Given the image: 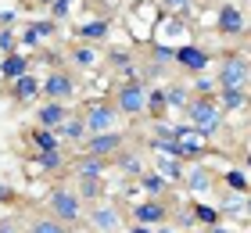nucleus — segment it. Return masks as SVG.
<instances>
[{"label":"nucleus","mask_w":251,"mask_h":233,"mask_svg":"<svg viewBox=\"0 0 251 233\" xmlns=\"http://www.w3.org/2000/svg\"><path fill=\"white\" fill-rule=\"evenodd\" d=\"M158 22H162V7H158V0H133L129 11L122 15V26L129 29V40L133 43H144V47L154 40Z\"/></svg>","instance_id":"obj_1"},{"label":"nucleus","mask_w":251,"mask_h":233,"mask_svg":"<svg viewBox=\"0 0 251 233\" xmlns=\"http://www.w3.org/2000/svg\"><path fill=\"white\" fill-rule=\"evenodd\" d=\"M183 115H187V122L194 126V129H201L208 140H219L226 133V111L219 108L215 97H194Z\"/></svg>","instance_id":"obj_2"},{"label":"nucleus","mask_w":251,"mask_h":233,"mask_svg":"<svg viewBox=\"0 0 251 233\" xmlns=\"http://www.w3.org/2000/svg\"><path fill=\"white\" fill-rule=\"evenodd\" d=\"M47 215L61 219L65 226H79L86 219V201L75 194V186H50L47 190Z\"/></svg>","instance_id":"obj_3"},{"label":"nucleus","mask_w":251,"mask_h":233,"mask_svg":"<svg viewBox=\"0 0 251 233\" xmlns=\"http://www.w3.org/2000/svg\"><path fill=\"white\" fill-rule=\"evenodd\" d=\"M111 101L122 111V119H140L147 111V83L144 79H122V83H111Z\"/></svg>","instance_id":"obj_4"},{"label":"nucleus","mask_w":251,"mask_h":233,"mask_svg":"<svg viewBox=\"0 0 251 233\" xmlns=\"http://www.w3.org/2000/svg\"><path fill=\"white\" fill-rule=\"evenodd\" d=\"M215 79L219 86H233V90H251V57L241 51H230L215 61Z\"/></svg>","instance_id":"obj_5"},{"label":"nucleus","mask_w":251,"mask_h":233,"mask_svg":"<svg viewBox=\"0 0 251 233\" xmlns=\"http://www.w3.org/2000/svg\"><path fill=\"white\" fill-rule=\"evenodd\" d=\"M83 226L90 233H122L126 230V208L119 201H94L90 205V212L83 219Z\"/></svg>","instance_id":"obj_6"},{"label":"nucleus","mask_w":251,"mask_h":233,"mask_svg":"<svg viewBox=\"0 0 251 233\" xmlns=\"http://www.w3.org/2000/svg\"><path fill=\"white\" fill-rule=\"evenodd\" d=\"M126 219L144 226H162L173 223V197H140V201L126 205Z\"/></svg>","instance_id":"obj_7"},{"label":"nucleus","mask_w":251,"mask_h":233,"mask_svg":"<svg viewBox=\"0 0 251 233\" xmlns=\"http://www.w3.org/2000/svg\"><path fill=\"white\" fill-rule=\"evenodd\" d=\"M83 119H86V129L90 133H108V129H119V119L122 111L115 108L111 97H94L83 104Z\"/></svg>","instance_id":"obj_8"},{"label":"nucleus","mask_w":251,"mask_h":233,"mask_svg":"<svg viewBox=\"0 0 251 233\" xmlns=\"http://www.w3.org/2000/svg\"><path fill=\"white\" fill-rule=\"evenodd\" d=\"M111 26H115V15H108V11H90L86 18L72 22V36L79 43H104L111 36Z\"/></svg>","instance_id":"obj_9"},{"label":"nucleus","mask_w":251,"mask_h":233,"mask_svg":"<svg viewBox=\"0 0 251 233\" xmlns=\"http://www.w3.org/2000/svg\"><path fill=\"white\" fill-rule=\"evenodd\" d=\"M43 97L47 101H65L72 104L79 97V76L72 72V68H50L47 76H43Z\"/></svg>","instance_id":"obj_10"},{"label":"nucleus","mask_w":251,"mask_h":233,"mask_svg":"<svg viewBox=\"0 0 251 233\" xmlns=\"http://www.w3.org/2000/svg\"><path fill=\"white\" fill-rule=\"evenodd\" d=\"M219 36L226 40H241L248 36V15H244V7L241 4H233V0H226V4L215 7V26H212Z\"/></svg>","instance_id":"obj_11"},{"label":"nucleus","mask_w":251,"mask_h":233,"mask_svg":"<svg viewBox=\"0 0 251 233\" xmlns=\"http://www.w3.org/2000/svg\"><path fill=\"white\" fill-rule=\"evenodd\" d=\"M212 51L208 47H201V43H179L176 47V61H173V68L176 72H187V76H198V72H208L212 68Z\"/></svg>","instance_id":"obj_12"},{"label":"nucleus","mask_w":251,"mask_h":233,"mask_svg":"<svg viewBox=\"0 0 251 233\" xmlns=\"http://www.w3.org/2000/svg\"><path fill=\"white\" fill-rule=\"evenodd\" d=\"M126 144H129V136H126V133L108 129V133H90V136L83 140V147H79V151H86V155H97V158H108V161H111Z\"/></svg>","instance_id":"obj_13"},{"label":"nucleus","mask_w":251,"mask_h":233,"mask_svg":"<svg viewBox=\"0 0 251 233\" xmlns=\"http://www.w3.org/2000/svg\"><path fill=\"white\" fill-rule=\"evenodd\" d=\"M68 158L65 155V147H54V151H32V158L25 161V169H29V176H58V172L68 169Z\"/></svg>","instance_id":"obj_14"},{"label":"nucleus","mask_w":251,"mask_h":233,"mask_svg":"<svg viewBox=\"0 0 251 233\" xmlns=\"http://www.w3.org/2000/svg\"><path fill=\"white\" fill-rule=\"evenodd\" d=\"M144 151H147V147H140V144H126L119 155L111 158V172H119V180H136V176L147 169Z\"/></svg>","instance_id":"obj_15"},{"label":"nucleus","mask_w":251,"mask_h":233,"mask_svg":"<svg viewBox=\"0 0 251 233\" xmlns=\"http://www.w3.org/2000/svg\"><path fill=\"white\" fill-rule=\"evenodd\" d=\"M215 183H219V176L212 172V165H204V161H198V165H187L183 186H187L190 197H212Z\"/></svg>","instance_id":"obj_16"},{"label":"nucleus","mask_w":251,"mask_h":233,"mask_svg":"<svg viewBox=\"0 0 251 233\" xmlns=\"http://www.w3.org/2000/svg\"><path fill=\"white\" fill-rule=\"evenodd\" d=\"M190 32H194L190 18H183V15H162V22H158V29H154V40L179 47V43H190Z\"/></svg>","instance_id":"obj_17"},{"label":"nucleus","mask_w":251,"mask_h":233,"mask_svg":"<svg viewBox=\"0 0 251 233\" xmlns=\"http://www.w3.org/2000/svg\"><path fill=\"white\" fill-rule=\"evenodd\" d=\"M68 61H72V68H75V72H97V68L100 65H104V54H100L97 51V43H72V47H68Z\"/></svg>","instance_id":"obj_18"},{"label":"nucleus","mask_w":251,"mask_h":233,"mask_svg":"<svg viewBox=\"0 0 251 233\" xmlns=\"http://www.w3.org/2000/svg\"><path fill=\"white\" fill-rule=\"evenodd\" d=\"M7 93L15 104H40L43 101V79L36 72H29V76L15 79V83H7Z\"/></svg>","instance_id":"obj_19"},{"label":"nucleus","mask_w":251,"mask_h":233,"mask_svg":"<svg viewBox=\"0 0 251 233\" xmlns=\"http://www.w3.org/2000/svg\"><path fill=\"white\" fill-rule=\"evenodd\" d=\"M68 115H72V104H65V101H47L43 97L36 104V126H47V129H61Z\"/></svg>","instance_id":"obj_20"},{"label":"nucleus","mask_w":251,"mask_h":233,"mask_svg":"<svg viewBox=\"0 0 251 233\" xmlns=\"http://www.w3.org/2000/svg\"><path fill=\"white\" fill-rule=\"evenodd\" d=\"M29 72H32V57L25 51H15V54L0 57V83H15V79L29 76Z\"/></svg>","instance_id":"obj_21"},{"label":"nucleus","mask_w":251,"mask_h":233,"mask_svg":"<svg viewBox=\"0 0 251 233\" xmlns=\"http://www.w3.org/2000/svg\"><path fill=\"white\" fill-rule=\"evenodd\" d=\"M68 172H72V176H108V172H111V161L79 151V158L68 161Z\"/></svg>","instance_id":"obj_22"},{"label":"nucleus","mask_w":251,"mask_h":233,"mask_svg":"<svg viewBox=\"0 0 251 233\" xmlns=\"http://www.w3.org/2000/svg\"><path fill=\"white\" fill-rule=\"evenodd\" d=\"M136 186H140L144 197H173V186L176 183H169L158 169H144L140 176H136Z\"/></svg>","instance_id":"obj_23"},{"label":"nucleus","mask_w":251,"mask_h":233,"mask_svg":"<svg viewBox=\"0 0 251 233\" xmlns=\"http://www.w3.org/2000/svg\"><path fill=\"white\" fill-rule=\"evenodd\" d=\"M165 101H169V115H183L194 101V90L190 83H179V79H165Z\"/></svg>","instance_id":"obj_24"},{"label":"nucleus","mask_w":251,"mask_h":233,"mask_svg":"<svg viewBox=\"0 0 251 233\" xmlns=\"http://www.w3.org/2000/svg\"><path fill=\"white\" fill-rule=\"evenodd\" d=\"M215 101H219V108L226 115H241L251 108V90H233V86H219L215 93Z\"/></svg>","instance_id":"obj_25"},{"label":"nucleus","mask_w":251,"mask_h":233,"mask_svg":"<svg viewBox=\"0 0 251 233\" xmlns=\"http://www.w3.org/2000/svg\"><path fill=\"white\" fill-rule=\"evenodd\" d=\"M75 194L83 197L86 205H94V201H104L111 190H108L104 176H75Z\"/></svg>","instance_id":"obj_26"},{"label":"nucleus","mask_w":251,"mask_h":233,"mask_svg":"<svg viewBox=\"0 0 251 233\" xmlns=\"http://www.w3.org/2000/svg\"><path fill=\"white\" fill-rule=\"evenodd\" d=\"M58 136H61V144H65V147H68V144H79V147H83V140L90 136L83 111H72V115H68V119H65V126L58 129Z\"/></svg>","instance_id":"obj_27"},{"label":"nucleus","mask_w":251,"mask_h":233,"mask_svg":"<svg viewBox=\"0 0 251 233\" xmlns=\"http://www.w3.org/2000/svg\"><path fill=\"white\" fill-rule=\"evenodd\" d=\"M169 119V101H165V83H147V122Z\"/></svg>","instance_id":"obj_28"},{"label":"nucleus","mask_w":251,"mask_h":233,"mask_svg":"<svg viewBox=\"0 0 251 233\" xmlns=\"http://www.w3.org/2000/svg\"><path fill=\"white\" fill-rule=\"evenodd\" d=\"M151 158H154L151 169H158L169 183H183V176H187V161L183 158H169V155H151Z\"/></svg>","instance_id":"obj_29"},{"label":"nucleus","mask_w":251,"mask_h":233,"mask_svg":"<svg viewBox=\"0 0 251 233\" xmlns=\"http://www.w3.org/2000/svg\"><path fill=\"white\" fill-rule=\"evenodd\" d=\"M25 144H32V151H54V147H65L58 129H47V126H32L25 133Z\"/></svg>","instance_id":"obj_30"},{"label":"nucleus","mask_w":251,"mask_h":233,"mask_svg":"<svg viewBox=\"0 0 251 233\" xmlns=\"http://www.w3.org/2000/svg\"><path fill=\"white\" fill-rule=\"evenodd\" d=\"M219 183L226 186V190H237V194H251V176H248V169L226 165V169L219 172Z\"/></svg>","instance_id":"obj_31"},{"label":"nucleus","mask_w":251,"mask_h":233,"mask_svg":"<svg viewBox=\"0 0 251 233\" xmlns=\"http://www.w3.org/2000/svg\"><path fill=\"white\" fill-rule=\"evenodd\" d=\"M190 208H194V215H198V226H201V230H204V226L223 223V208H219V205H208L204 197H194Z\"/></svg>","instance_id":"obj_32"},{"label":"nucleus","mask_w":251,"mask_h":233,"mask_svg":"<svg viewBox=\"0 0 251 233\" xmlns=\"http://www.w3.org/2000/svg\"><path fill=\"white\" fill-rule=\"evenodd\" d=\"M83 4H86V0H54V4L47 7V15H50L54 22H61V26H72V22H75L72 15H75Z\"/></svg>","instance_id":"obj_33"},{"label":"nucleus","mask_w":251,"mask_h":233,"mask_svg":"<svg viewBox=\"0 0 251 233\" xmlns=\"http://www.w3.org/2000/svg\"><path fill=\"white\" fill-rule=\"evenodd\" d=\"M144 57H147V61H158V65H173L176 61V47L162 43V40H151L144 47Z\"/></svg>","instance_id":"obj_34"},{"label":"nucleus","mask_w":251,"mask_h":233,"mask_svg":"<svg viewBox=\"0 0 251 233\" xmlns=\"http://www.w3.org/2000/svg\"><path fill=\"white\" fill-rule=\"evenodd\" d=\"M25 233H72V230H68L61 219H54V215H32Z\"/></svg>","instance_id":"obj_35"},{"label":"nucleus","mask_w":251,"mask_h":233,"mask_svg":"<svg viewBox=\"0 0 251 233\" xmlns=\"http://www.w3.org/2000/svg\"><path fill=\"white\" fill-rule=\"evenodd\" d=\"M190 90H194V97H215L219 93V79L212 72H198V76H190Z\"/></svg>","instance_id":"obj_36"},{"label":"nucleus","mask_w":251,"mask_h":233,"mask_svg":"<svg viewBox=\"0 0 251 233\" xmlns=\"http://www.w3.org/2000/svg\"><path fill=\"white\" fill-rule=\"evenodd\" d=\"M219 208H223V215H244V194L226 190V194L219 197Z\"/></svg>","instance_id":"obj_37"},{"label":"nucleus","mask_w":251,"mask_h":233,"mask_svg":"<svg viewBox=\"0 0 251 233\" xmlns=\"http://www.w3.org/2000/svg\"><path fill=\"white\" fill-rule=\"evenodd\" d=\"M15 51H22L18 29L15 26H0V54H15Z\"/></svg>","instance_id":"obj_38"},{"label":"nucleus","mask_w":251,"mask_h":233,"mask_svg":"<svg viewBox=\"0 0 251 233\" xmlns=\"http://www.w3.org/2000/svg\"><path fill=\"white\" fill-rule=\"evenodd\" d=\"M194 4H198V0H158L162 15H183V18H190Z\"/></svg>","instance_id":"obj_39"},{"label":"nucleus","mask_w":251,"mask_h":233,"mask_svg":"<svg viewBox=\"0 0 251 233\" xmlns=\"http://www.w3.org/2000/svg\"><path fill=\"white\" fill-rule=\"evenodd\" d=\"M18 40H22V51H40L43 47V36L32 29V22H25V26L18 29Z\"/></svg>","instance_id":"obj_40"},{"label":"nucleus","mask_w":251,"mask_h":233,"mask_svg":"<svg viewBox=\"0 0 251 233\" xmlns=\"http://www.w3.org/2000/svg\"><path fill=\"white\" fill-rule=\"evenodd\" d=\"M173 223H176L179 230H201V226H198V215H194V208H190V201L173 212Z\"/></svg>","instance_id":"obj_41"},{"label":"nucleus","mask_w":251,"mask_h":233,"mask_svg":"<svg viewBox=\"0 0 251 233\" xmlns=\"http://www.w3.org/2000/svg\"><path fill=\"white\" fill-rule=\"evenodd\" d=\"M32 29H36L43 40H54V36H61V22H54L50 15H47V18H32Z\"/></svg>","instance_id":"obj_42"},{"label":"nucleus","mask_w":251,"mask_h":233,"mask_svg":"<svg viewBox=\"0 0 251 233\" xmlns=\"http://www.w3.org/2000/svg\"><path fill=\"white\" fill-rule=\"evenodd\" d=\"M169 68H173V65H158V61H147V57H144V83H158V79H165Z\"/></svg>","instance_id":"obj_43"},{"label":"nucleus","mask_w":251,"mask_h":233,"mask_svg":"<svg viewBox=\"0 0 251 233\" xmlns=\"http://www.w3.org/2000/svg\"><path fill=\"white\" fill-rule=\"evenodd\" d=\"M18 201V194H15V186H11V183H4V180H0V205H15Z\"/></svg>","instance_id":"obj_44"},{"label":"nucleus","mask_w":251,"mask_h":233,"mask_svg":"<svg viewBox=\"0 0 251 233\" xmlns=\"http://www.w3.org/2000/svg\"><path fill=\"white\" fill-rule=\"evenodd\" d=\"M0 233H25V230L18 226V219H15V215H7V219H0Z\"/></svg>","instance_id":"obj_45"},{"label":"nucleus","mask_w":251,"mask_h":233,"mask_svg":"<svg viewBox=\"0 0 251 233\" xmlns=\"http://www.w3.org/2000/svg\"><path fill=\"white\" fill-rule=\"evenodd\" d=\"M15 22H18V11H15V7L0 11V26H15Z\"/></svg>","instance_id":"obj_46"},{"label":"nucleus","mask_w":251,"mask_h":233,"mask_svg":"<svg viewBox=\"0 0 251 233\" xmlns=\"http://www.w3.org/2000/svg\"><path fill=\"white\" fill-rule=\"evenodd\" d=\"M126 233H154V226H144V223H126Z\"/></svg>","instance_id":"obj_47"},{"label":"nucleus","mask_w":251,"mask_h":233,"mask_svg":"<svg viewBox=\"0 0 251 233\" xmlns=\"http://www.w3.org/2000/svg\"><path fill=\"white\" fill-rule=\"evenodd\" d=\"M201 233H233V230H230V226H223V223H215V226H204Z\"/></svg>","instance_id":"obj_48"},{"label":"nucleus","mask_w":251,"mask_h":233,"mask_svg":"<svg viewBox=\"0 0 251 233\" xmlns=\"http://www.w3.org/2000/svg\"><path fill=\"white\" fill-rule=\"evenodd\" d=\"M154 233H179L176 223H162V226H154Z\"/></svg>","instance_id":"obj_49"},{"label":"nucleus","mask_w":251,"mask_h":233,"mask_svg":"<svg viewBox=\"0 0 251 233\" xmlns=\"http://www.w3.org/2000/svg\"><path fill=\"white\" fill-rule=\"evenodd\" d=\"M244 215L251 219V194H244Z\"/></svg>","instance_id":"obj_50"},{"label":"nucleus","mask_w":251,"mask_h":233,"mask_svg":"<svg viewBox=\"0 0 251 233\" xmlns=\"http://www.w3.org/2000/svg\"><path fill=\"white\" fill-rule=\"evenodd\" d=\"M244 169H248V176H251V151L244 155Z\"/></svg>","instance_id":"obj_51"},{"label":"nucleus","mask_w":251,"mask_h":233,"mask_svg":"<svg viewBox=\"0 0 251 233\" xmlns=\"http://www.w3.org/2000/svg\"><path fill=\"white\" fill-rule=\"evenodd\" d=\"M204 4H215V7H219V4H226V0H204Z\"/></svg>","instance_id":"obj_52"},{"label":"nucleus","mask_w":251,"mask_h":233,"mask_svg":"<svg viewBox=\"0 0 251 233\" xmlns=\"http://www.w3.org/2000/svg\"><path fill=\"white\" fill-rule=\"evenodd\" d=\"M248 36H251V22H248Z\"/></svg>","instance_id":"obj_53"},{"label":"nucleus","mask_w":251,"mask_h":233,"mask_svg":"<svg viewBox=\"0 0 251 233\" xmlns=\"http://www.w3.org/2000/svg\"><path fill=\"white\" fill-rule=\"evenodd\" d=\"M0 57H4V54H0Z\"/></svg>","instance_id":"obj_54"},{"label":"nucleus","mask_w":251,"mask_h":233,"mask_svg":"<svg viewBox=\"0 0 251 233\" xmlns=\"http://www.w3.org/2000/svg\"><path fill=\"white\" fill-rule=\"evenodd\" d=\"M122 233H126V230H122Z\"/></svg>","instance_id":"obj_55"}]
</instances>
